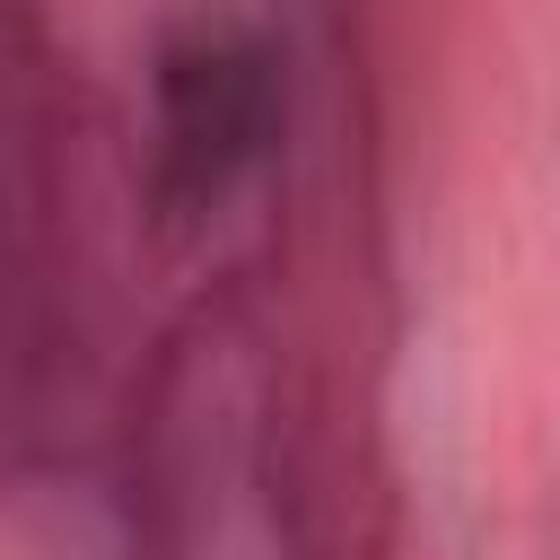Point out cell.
<instances>
[{
	"mask_svg": "<svg viewBox=\"0 0 560 560\" xmlns=\"http://www.w3.org/2000/svg\"><path fill=\"white\" fill-rule=\"evenodd\" d=\"M158 122L166 175L184 192H228L271 131V61L236 18H192L158 52Z\"/></svg>",
	"mask_w": 560,
	"mask_h": 560,
	"instance_id": "obj_1",
	"label": "cell"
}]
</instances>
